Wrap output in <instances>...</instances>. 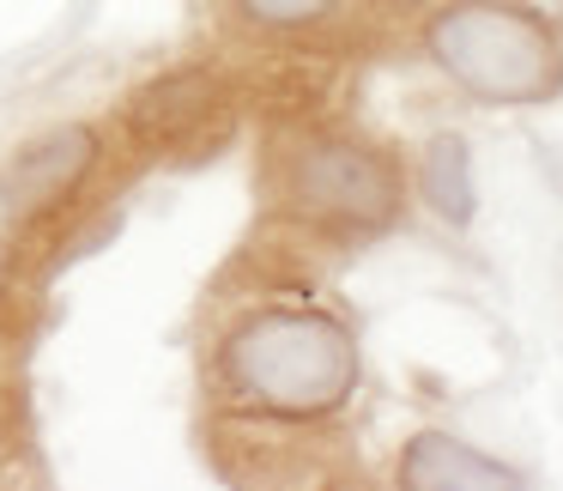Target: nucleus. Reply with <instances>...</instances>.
Instances as JSON below:
<instances>
[{"label":"nucleus","mask_w":563,"mask_h":491,"mask_svg":"<svg viewBox=\"0 0 563 491\" xmlns=\"http://www.w3.org/2000/svg\"><path fill=\"white\" fill-rule=\"evenodd\" d=\"M400 485L406 491H509V485H521V473L466 449V443L442 437V430H424L400 455Z\"/></svg>","instance_id":"obj_6"},{"label":"nucleus","mask_w":563,"mask_h":491,"mask_svg":"<svg viewBox=\"0 0 563 491\" xmlns=\"http://www.w3.org/2000/svg\"><path fill=\"white\" fill-rule=\"evenodd\" d=\"M285 200L328 231H388L400 219V176L376 146L345 134H309L285 152Z\"/></svg>","instance_id":"obj_3"},{"label":"nucleus","mask_w":563,"mask_h":491,"mask_svg":"<svg viewBox=\"0 0 563 491\" xmlns=\"http://www.w3.org/2000/svg\"><path fill=\"white\" fill-rule=\"evenodd\" d=\"M231 13L255 31H309L340 13V0H231Z\"/></svg>","instance_id":"obj_8"},{"label":"nucleus","mask_w":563,"mask_h":491,"mask_svg":"<svg viewBox=\"0 0 563 491\" xmlns=\"http://www.w3.org/2000/svg\"><path fill=\"white\" fill-rule=\"evenodd\" d=\"M212 382L224 406L249 418H328L357 389V340L328 309H255L212 346Z\"/></svg>","instance_id":"obj_1"},{"label":"nucleus","mask_w":563,"mask_h":491,"mask_svg":"<svg viewBox=\"0 0 563 491\" xmlns=\"http://www.w3.org/2000/svg\"><path fill=\"white\" fill-rule=\"evenodd\" d=\"M424 50L466 98L545 103L563 91V43L551 19L515 0H454L430 19Z\"/></svg>","instance_id":"obj_2"},{"label":"nucleus","mask_w":563,"mask_h":491,"mask_svg":"<svg viewBox=\"0 0 563 491\" xmlns=\"http://www.w3.org/2000/svg\"><path fill=\"white\" fill-rule=\"evenodd\" d=\"M376 7H394V13H412V7H424V0H376Z\"/></svg>","instance_id":"obj_11"},{"label":"nucleus","mask_w":563,"mask_h":491,"mask_svg":"<svg viewBox=\"0 0 563 491\" xmlns=\"http://www.w3.org/2000/svg\"><path fill=\"white\" fill-rule=\"evenodd\" d=\"M224 110V86L219 74H207V67H188V74H164L152 79L146 91L134 98V110H128V122H134L140 140H158V146H176V140L200 134V128H212Z\"/></svg>","instance_id":"obj_5"},{"label":"nucleus","mask_w":563,"mask_h":491,"mask_svg":"<svg viewBox=\"0 0 563 491\" xmlns=\"http://www.w3.org/2000/svg\"><path fill=\"white\" fill-rule=\"evenodd\" d=\"M515 7H527V13L551 19V25H563V0H515Z\"/></svg>","instance_id":"obj_9"},{"label":"nucleus","mask_w":563,"mask_h":491,"mask_svg":"<svg viewBox=\"0 0 563 491\" xmlns=\"http://www.w3.org/2000/svg\"><path fill=\"white\" fill-rule=\"evenodd\" d=\"M13 280V243H7V237H0V285Z\"/></svg>","instance_id":"obj_10"},{"label":"nucleus","mask_w":563,"mask_h":491,"mask_svg":"<svg viewBox=\"0 0 563 491\" xmlns=\"http://www.w3.org/2000/svg\"><path fill=\"white\" fill-rule=\"evenodd\" d=\"M418 195L449 225L473 219V152H466L461 134H437L424 146V159H418Z\"/></svg>","instance_id":"obj_7"},{"label":"nucleus","mask_w":563,"mask_h":491,"mask_svg":"<svg viewBox=\"0 0 563 491\" xmlns=\"http://www.w3.org/2000/svg\"><path fill=\"white\" fill-rule=\"evenodd\" d=\"M98 134L86 122H62V128H43L37 140L7 152L0 164V212L7 219H43L55 212L67 195H79L91 171H98Z\"/></svg>","instance_id":"obj_4"}]
</instances>
